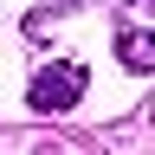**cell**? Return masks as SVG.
I'll use <instances>...</instances> for the list:
<instances>
[{
  "label": "cell",
  "mask_w": 155,
  "mask_h": 155,
  "mask_svg": "<svg viewBox=\"0 0 155 155\" xmlns=\"http://www.w3.org/2000/svg\"><path fill=\"white\" fill-rule=\"evenodd\" d=\"M84 84H91V71L78 65V58H58V65H39V71H32L26 104H32L39 116H65V110H78Z\"/></svg>",
  "instance_id": "cell-1"
},
{
  "label": "cell",
  "mask_w": 155,
  "mask_h": 155,
  "mask_svg": "<svg viewBox=\"0 0 155 155\" xmlns=\"http://www.w3.org/2000/svg\"><path fill=\"white\" fill-rule=\"evenodd\" d=\"M129 7H149V13H155V0H129Z\"/></svg>",
  "instance_id": "cell-3"
},
{
  "label": "cell",
  "mask_w": 155,
  "mask_h": 155,
  "mask_svg": "<svg viewBox=\"0 0 155 155\" xmlns=\"http://www.w3.org/2000/svg\"><path fill=\"white\" fill-rule=\"evenodd\" d=\"M116 58H123L129 71H155V32L123 26V32H116Z\"/></svg>",
  "instance_id": "cell-2"
}]
</instances>
